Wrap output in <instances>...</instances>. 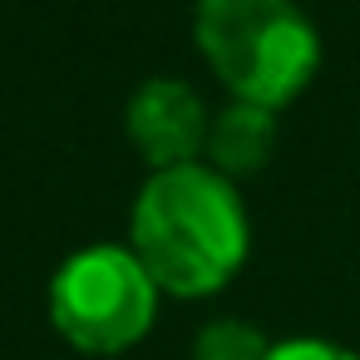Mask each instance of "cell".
<instances>
[{
  "instance_id": "1",
  "label": "cell",
  "mask_w": 360,
  "mask_h": 360,
  "mask_svg": "<svg viewBox=\"0 0 360 360\" xmlns=\"http://www.w3.org/2000/svg\"><path fill=\"white\" fill-rule=\"evenodd\" d=\"M134 257L173 296L222 291L247 257V212L217 168L183 163L143 183L134 202Z\"/></svg>"
},
{
  "instance_id": "2",
  "label": "cell",
  "mask_w": 360,
  "mask_h": 360,
  "mask_svg": "<svg viewBox=\"0 0 360 360\" xmlns=\"http://www.w3.org/2000/svg\"><path fill=\"white\" fill-rule=\"evenodd\" d=\"M193 30L212 75L242 104L281 109L321 65L316 25L291 0H198Z\"/></svg>"
},
{
  "instance_id": "3",
  "label": "cell",
  "mask_w": 360,
  "mask_h": 360,
  "mask_svg": "<svg viewBox=\"0 0 360 360\" xmlns=\"http://www.w3.org/2000/svg\"><path fill=\"white\" fill-rule=\"evenodd\" d=\"M158 286L134 247H84L50 281V321L84 355H119L148 335Z\"/></svg>"
},
{
  "instance_id": "4",
  "label": "cell",
  "mask_w": 360,
  "mask_h": 360,
  "mask_svg": "<svg viewBox=\"0 0 360 360\" xmlns=\"http://www.w3.org/2000/svg\"><path fill=\"white\" fill-rule=\"evenodd\" d=\"M207 129L212 124L202 114V99L183 79H148L129 99V139L153 163V173L198 163V148L207 143Z\"/></svg>"
},
{
  "instance_id": "5",
  "label": "cell",
  "mask_w": 360,
  "mask_h": 360,
  "mask_svg": "<svg viewBox=\"0 0 360 360\" xmlns=\"http://www.w3.org/2000/svg\"><path fill=\"white\" fill-rule=\"evenodd\" d=\"M271 148H276V119H271V109H262V104H232V109H222L217 119H212V129H207V153H212V168L227 178H242V173H257L266 158H271Z\"/></svg>"
},
{
  "instance_id": "6",
  "label": "cell",
  "mask_w": 360,
  "mask_h": 360,
  "mask_svg": "<svg viewBox=\"0 0 360 360\" xmlns=\"http://www.w3.org/2000/svg\"><path fill=\"white\" fill-rule=\"evenodd\" d=\"M266 355H271L266 335L247 321H232V316L207 321L193 340V360H266Z\"/></svg>"
},
{
  "instance_id": "7",
  "label": "cell",
  "mask_w": 360,
  "mask_h": 360,
  "mask_svg": "<svg viewBox=\"0 0 360 360\" xmlns=\"http://www.w3.org/2000/svg\"><path fill=\"white\" fill-rule=\"evenodd\" d=\"M266 360H360V355H350L345 345L316 340V335H296V340H276Z\"/></svg>"
}]
</instances>
